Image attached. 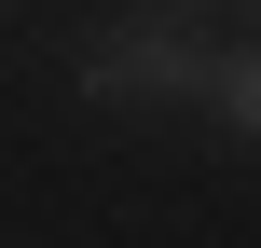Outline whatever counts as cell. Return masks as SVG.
<instances>
[{"instance_id": "4", "label": "cell", "mask_w": 261, "mask_h": 248, "mask_svg": "<svg viewBox=\"0 0 261 248\" xmlns=\"http://www.w3.org/2000/svg\"><path fill=\"white\" fill-rule=\"evenodd\" d=\"M0 14H14V0H0Z\"/></svg>"}, {"instance_id": "1", "label": "cell", "mask_w": 261, "mask_h": 248, "mask_svg": "<svg viewBox=\"0 0 261 248\" xmlns=\"http://www.w3.org/2000/svg\"><path fill=\"white\" fill-rule=\"evenodd\" d=\"M206 69H220V28L206 0H124L69 41V97L83 110H206Z\"/></svg>"}, {"instance_id": "2", "label": "cell", "mask_w": 261, "mask_h": 248, "mask_svg": "<svg viewBox=\"0 0 261 248\" xmlns=\"http://www.w3.org/2000/svg\"><path fill=\"white\" fill-rule=\"evenodd\" d=\"M206 124H220L234 152H261V41H220V69H206Z\"/></svg>"}, {"instance_id": "3", "label": "cell", "mask_w": 261, "mask_h": 248, "mask_svg": "<svg viewBox=\"0 0 261 248\" xmlns=\"http://www.w3.org/2000/svg\"><path fill=\"white\" fill-rule=\"evenodd\" d=\"M206 14H261V0H206Z\"/></svg>"}]
</instances>
